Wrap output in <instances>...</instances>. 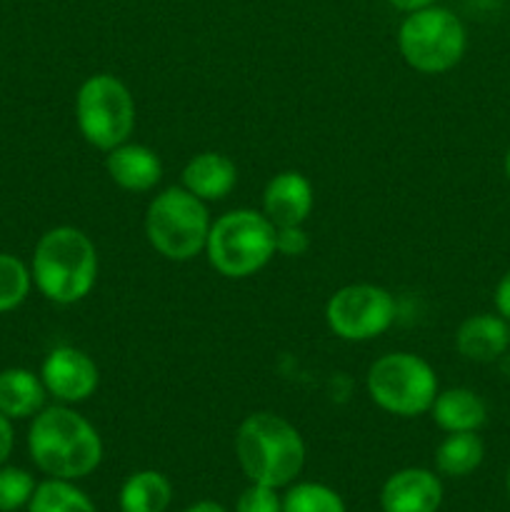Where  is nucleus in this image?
I'll return each instance as SVG.
<instances>
[{"label": "nucleus", "mask_w": 510, "mask_h": 512, "mask_svg": "<svg viewBox=\"0 0 510 512\" xmlns=\"http://www.w3.org/2000/svg\"><path fill=\"white\" fill-rule=\"evenodd\" d=\"M180 178L188 193H193L203 203H210V200H223L233 193L238 185V168L228 155L208 150V153L193 155L185 163Z\"/></svg>", "instance_id": "nucleus-15"}, {"label": "nucleus", "mask_w": 510, "mask_h": 512, "mask_svg": "<svg viewBox=\"0 0 510 512\" xmlns=\"http://www.w3.org/2000/svg\"><path fill=\"white\" fill-rule=\"evenodd\" d=\"M235 512H283V500L278 498V488L253 483L240 493Z\"/></svg>", "instance_id": "nucleus-24"}, {"label": "nucleus", "mask_w": 510, "mask_h": 512, "mask_svg": "<svg viewBox=\"0 0 510 512\" xmlns=\"http://www.w3.org/2000/svg\"><path fill=\"white\" fill-rule=\"evenodd\" d=\"M398 48L405 63L425 75L448 73L468 48L465 25L453 10L428 5L405 15L398 30Z\"/></svg>", "instance_id": "nucleus-6"}, {"label": "nucleus", "mask_w": 510, "mask_h": 512, "mask_svg": "<svg viewBox=\"0 0 510 512\" xmlns=\"http://www.w3.org/2000/svg\"><path fill=\"white\" fill-rule=\"evenodd\" d=\"M33 283L50 303L73 305L88 298L98 280L95 243L73 225H58L40 235L30 260Z\"/></svg>", "instance_id": "nucleus-2"}, {"label": "nucleus", "mask_w": 510, "mask_h": 512, "mask_svg": "<svg viewBox=\"0 0 510 512\" xmlns=\"http://www.w3.org/2000/svg\"><path fill=\"white\" fill-rule=\"evenodd\" d=\"M235 458L250 483L283 488L305 465V443L298 428L275 413H253L238 425Z\"/></svg>", "instance_id": "nucleus-3"}, {"label": "nucleus", "mask_w": 510, "mask_h": 512, "mask_svg": "<svg viewBox=\"0 0 510 512\" xmlns=\"http://www.w3.org/2000/svg\"><path fill=\"white\" fill-rule=\"evenodd\" d=\"M35 493V480L28 470L0 465V512H15L30 503Z\"/></svg>", "instance_id": "nucleus-23"}, {"label": "nucleus", "mask_w": 510, "mask_h": 512, "mask_svg": "<svg viewBox=\"0 0 510 512\" xmlns=\"http://www.w3.org/2000/svg\"><path fill=\"white\" fill-rule=\"evenodd\" d=\"M173 500V485L158 470L133 473L120 488V510L123 512H165Z\"/></svg>", "instance_id": "nucleus-18"}, {"label": "nucleus", "mask_w": 510, "mask_h": 512, "mask_svg": "<svg viewBox=\"0 0 510 512\" xmlns=\"http://www.w3.org/2000/svg\"><path fill=\"white\" fill-rule=\"evenodd\" d=\"M503 168H505V175H508V180H510V148H508V153H505Z\"/></svg>", "instance_id": "nucleus-30"}, {"label": "nucleus", "mask_w": 510, "mask_h": 512, "mask_svg": "<svg viewBox=\"0 0 510 512\" xmlns=\"http://www.w3.org/2000/svg\"><path fill=\"white\" fill-rule=\"evenodd\" d=\"M205 255L223 278H250L273 260L275 225L258 210H230L210 225Z\"/></svg>", "instance_id": "nucleus-4"}, {"label": "nucleus", "mask_w": 510, "mask_h": 512, "mask_svg": "<svg viewBox=\"0 0 510 512\" xmlns=\"http://www.w3.org/2000/svg\"><path fill=\"white\" fill-rule=\"evenodd\" d=\"M80 135L98 150H113L135 130V100L128 85L110 73L90 75L75 95Z\"/></svg>", "instance_id": "nucleus-8"}, {"label": "nucleus", "mask_w": 510, "mask_h": 512, "mask_svg": "<svg viewBox=\"0 0 510 512\" xmlns=\"http://www.w3.org/2000/svg\"><path fill=\"white\" fill-rule=\"evenodd\" d=\"M40 380L48 395H53L58 403L78 405L95 395L100 385V370L88 353L73 345H60L45 355L40 365Z\"/></svg>", "instance_id": "nucleus-10"}, {"label": "nucleus", "mask_w": 510, "mask_h": 512, "mask_svg": "<svg viewBox=\"0 0 510 512\" xmlns=\"http://www.w3.org/2000/svg\"><path fill=\"white\" fill-rule=\"evenodd\" d=\"M313 185L298 170H283L263 190V213L275 228L303 225L313 210Z\"/></svg>", "instance_id": "nucleus-12"}, {"label": "nucleus", "mask_w": 510, "mask_h": 512, "mask_svg": "<svg viewBox=\"0 0 510 512\" xmlns=\"http://www.w3.org/2000/svg\"><path fill=\"white\" fill-rule=\"evenodd\" d=\"M283 512H345V503L323 483H298L285 493Z\"/></svg>", "instance_id": "nucleus-22"}, {"label": "nucleus", "mask_w": 510, "mask_h": 512, "mask_svg": "<svg viewBox=\"0 0 510 512\" xmlns=\"http://www.w3.org/2000/svg\"><path fill=\"white\" fill-rule=\"evenodd\" d=\"M45 398H48V390L33 370L8 368L0 373V413L5 418H35L45 408Z\"/></svg>", "instance_id": "nucleus-17"}, {"label": "nucleus", "mask_w": 510, "mask_h": 512, "mask_svg": "<svg viewBox=\"0 0 510 512\" xmlns=\"http://www.w3.org/2000/svg\"><path fill=\"white\" fill-rule=\"evenodd\" d=\"M493 300H495V310H498V315H503V318L510 323V270L498 280V285H495Z\"/></svg>", "instance_id": "nucleus-26"}, {"label": "nucleus", "mask_w": 510, "mask_h": 512, "mask_svg": "<svg viewBox=\"0 0 510 512\" xmlns=\"http://www.w3.org/2000/svg\"><path fill=\"white\" fill-rule=\"evenodd\" d=\"M13 445H15L13 420L5 418V415L0 413V465H5V460L10 458V453H13Z\"/></svg>", "instance_id": "nucleus-27"}, {"label": "nucleus", "mask_w": 510, "mask_h": 512, "mask_svg": "<svg viewBox=\"0 0 510 512\" xmlns=\"http://www.w3.org/2000/svg\"><path fill=\"white\" fill-rule=\"evenodd\" d=\"M28 512H95V505L70 480L50 478L35 485Z\"/></svg>", "instance_id": "nucleus-20"}, {"label": "nucleus", "mask_w": 510, "mask_h": 512, "mask_svg": "<svg viewBox=\"0 0 510 512\" xmlns=\"http://www.w3.org/2000/svg\"><path fill=\"white\" fill-rule=\"evenodd\" d=\"M28 453L50 478H88L103 460L98 430L68 405H50L33 418L28 430Z\"/></svg>", "instance_id": "nucleus-1"}, {"label": "nucleus", "mask_w": 510, "mask_h": 512, "mask_svg": "<svg viewBox=\"0 0 510 512\" xmlns=\"http://www.w3.org/2000/svg\"><path fill=\"white\" fill-rule=\"evenodd\" d=\"M485 458V445L478 433H448L435 450V468L448 478L475 473Z\"/></svg>", "instance_id": "nucleus-19"}, {"label": "nucleus", "mask_w": 510, "mask_h": 512, "mask_svg": "<svg viewBox=\"0 0 510 512\" xmlns=\"http://www.w3.org/2000/svg\"><path fill=\"white\" fill-rule=\"evenodd\" d=\"M368 395L380 410L398 418L430 413L438 390V375L428 360L413 353H388L368 370Z\"/></svg>", "instance_id": "nucleus-7"}, {"label": "nucleus", "mask_w": 510, "mask_h": 512, "mask_svg": "<svg viewBox=\"0 0 510 512\" xmlns=\"http://www.w3.org/2000/svg\"><path fill=\"white\" fill-rule=\"evenodd\" d=\"M310 248V235L305 233L303 225H285V228H275V253L288 255V258H298L305 255Z\"/></svg>", "instance_id": "nucleus-25"}, {"label": "nucleus", "mask_w": 510, "mask_h": 512, "mask_svg": "<svg viewBox=\"0 0 510 512\" xmlns=\"http://www.w3.org/2000/svg\"><path fill=\"white\" fill-rule=\"evenodd\" d=\"M210 225L203 200L185 188L163 190L145 210V238L173 263H185L203 253Z\"/></svg>", "instance_id": "nucleus-5"}, {"label": "nucleus", "mask_w": 510, "mask_h": 512, "mask_svg": "<svg viewBox=\"0 0 510 512\" xmlns=\"http://www.w3.org/2000/svg\"><path fill=\"white\" fill-rule=\"evenodd\" d=\"M330 333L348 343H365L383 335L395 323V300L373 283H353L335 290L325 305Z\"/></svg>", "instance_id": "nucleus-9"}, {"label": "nucleus", "mask_w": 510, "mask_h": 512, "mask_svg": "<svg viewBox=\"0 0 510 512\" xmlns=\"http://www.w3.org/2000/svg\"><path fill=\"white\" fill-rule=\"evenodd\" d=\"M505 490H508V498H510V468H508V475H505Z\"/></svg>", "instance_id": "nucleus-31"}, {"label": "nucleus", "mask_w": 510, "mask_h": 512, "mask_svg": "<svg viewBox=\"0 0 510 512\" xmlns=\"http://www.w3.org/2000/svg\"><path fill=\"white\" fill-rule=\"evenodd\" d=\"M105 170L118 188L130 190V193H148L163 178V163L158 153L148 145L130 143V140L108 150Z\"/></svg>", "instance_id": "nucleus-13"}, {"label": "nucleus", "mask_w": 510, "mask_h": 512, "mask_svg": "<svg viewBox=\"0 0 510 512\" xmlns=\"http://www.w3.org/2000/svg\"><path fill=\"white\" fill-rule=\"evenodd\" d=\"M33 285L30 268L10 253H0V313H10L25 303Z\"/></svg>", "instance_id": "nucleus-21"}, {"label": "nucleus", "mask_w": 510, "mask_h": 512, "mask_svg": "<svg viewBox=\"0 0 510 512\" xmlns=\"http://www.w3.org/2000/svg\"><path fill=\"white\" fill-rule=\"evenodd\" d=\"M510 348V323L503 315L478 313L460 323L455 350L470 363H495Z\"/></svg>", "instance_id": "nucleus-14"}, {"label": "nucleus", "mask_w": 510, "mask_h": 512, "mask_svg": "<svg viewBox=\"0 0 510 512\" xmlns=\"http://www.w3.org/2000/svg\"><path fill=\"white\" fill-rule=\"evenodd\" d=\"M388 5H393L400 13H415V10H423L428 5H435V0H385Z\"/></svg>", "instance_id": "nucleus-28"}, {"label": "nucleus", "mask_w": 510, "mask_h": 512, "mask_svg": "<svg viewBox=\"0 0 510 512\" xmlns=\"http://www.w3.org/2000/svg\"><path fill=\"white\" fill-rule=\"evenodd\" d=\"M185 512H228V510H225L220 503H215V500H200V503L190 505Z\"/></svg>", "instance_id": "nucleus-29"}, {"label": "nucleus", "mask_w": 510, "mask_h": 512, "mask_svg": "<svg viewBox=\"0 0 510 512\" xmlns=\"http://www.w3.org/2000/svg\"><path fill=\"white\" fill-rule=\"evenodd\" d=\"M430 415L445 433H478L488 420V408L475 390L448 388L435 395Z\"/></svg>", "instance_id": "nucleus-16"}, {"label": "nucleus", "mask_w": 510, "mask_h": 512, "mask_svg": "<svg viewBox=\"0 0 510 512\" xmlns=\"http://www.w3.org/2000/svg\"><path fill=\"white\" fill-rule=\"evenodd\" d=\"M443 485L425 468H405L390 475L380 490L383 512H438Z\"/></svg>", "instance_id": "nucleus-11"}]
</instances>
